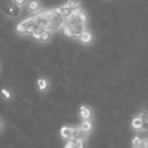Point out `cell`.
<instances>
[{
	"label": "cell",
	"instance_id": "6da1fadb",
	"mask_svg": "<svg viewBox=\"0 0 148 148\" xmlns=\"http://www.w3.org/2000/svg\"><path fill=\"white\" fill-rule=\"evenodd\" d=\"M65 23L70 27V31H71L72 35H73V39H78L81 34L86 29L87 23L78 19L73 14V12H72V14L68 18H66Z\"/></svg>",
	"mask_w": 148,
	"mask_h": 148
},
{
	"label": "cell",
	"instance_id": "7a4b0ae2",
	"mask_svg": "<svg viewBox=\"0 0 148 148\" xmlns=\"http://www.w3.org/2000/svg\"><path fill=\"white\" fill-rule=\"evenodd\" d=\"M36 15H37V12L34 13L31 16H29L27 18H25V21H21L15 27V33L17 35H29V34H33L35 27L38 25L37 23H36Z\"/></svg>",
	"mask_w": 148,
	"mask_h": 148
},
{
	"label": "cell",
	"instance_id": "3957f363",
	"mask_svg": "<svg viewBox=\"0 0 148 148\" xmlns=\"http://www.w3.org/2000/svg\"><path fill=\"white\" fill-rule=\"evenodd\" d=\"M49 16L50 19H51V27H50V29L52 32L58 31V29H62L66 19L62 16V14L58 10V8L49 10Z\"/></svg>",
	"mask_w": 148,
	"mask_h": 148
},
{
	"label": "cell",
	"instance_id": "277c9868",
	"mask_svg": "<svg viewBox=\"0 0 148 148\" xmlns=\"http://www.w3.org/2000/svg\"><path fill=\"white\" fill-rule=\"evenodd\" d=\"M2 12L6 15L7 17H11V18H15L18 17L21 13V7L18 5L14 4L13 2H7L2 6Z\"/></svg>",
	"mask_w": 148,
	"mask_h": 148
},
{
	"label": "cell",
	"instance_id": "5b68a950",
	"mask_svg": "<svg viewBox=\"0 0 148 148\" xmlns=\"http://www.w3.org/2000/svg\"><path fill=\"white\" fill-rule=\"evenodd\" d=\"M79 117L82 120H91L92 119V110L89 106L82 105L80 106V110H79Z\"/></svg>",
	"mask_w": 148,
	"mask_h": 148
},
{
	"label": "cell",
	"instance_id": "8992f818",
	"mask_svg": "<svg viewBox=\"0 0 148 148\" xmlns=\"http://www.w3.org/2000/svg\"><path fill=\"white\" fill-rule=\"evenodd\" d=\"M25 8L32 13L39 12L42 8L41 2H40V0H29L25 4Z\"/></svg>",
	"mask_w": 148,
	"mask_h": 148
},
{
	"label": "cell",
	"instance_id": "52a82bcc",
	"mask_svg": "<svg viewBox=\"0 0 148 148\" xmlns=\"http://www.w3.org/2000/svg\"><path fill=\"white\" fill-rule=\"evenodd\" d=\"M80 43L82 45H90L93 41V36H92V33L90 31H87L85 29L82 34L80 35V37L78 38Z\"/></svg>",
	"mask_w": 148,
	"mask_h": 148
},
{
	"label": "cell",
	"instance_id": "ba28073f",
	"mask_svg": "<svg viewBox=\"0 0 148 148\" xmlns=\"http://www.w3.org/2000/svg\"><path fill=\"white\" fill-rule=\"evenodd\" d=\"M74 132L73 127H69V126H63L60 130V135L64 140H68L70 138H72Z\"/></svg>",
	"mask_w": 148,
	"mask_h": 148
},
{
	"label": "cell",
	"instance_id": "9c48e42d",
	"mask_svg": "<svg viewBox=\"0 0 148 148\" xmlns=\"http://www.w3.org/2000/svg\"><path fill=\"white\" fill-rule=\"evenodd\" d=\"M52 38H53V32H52L51 29H44L41 36H40V38H39V41L43 44H47L51 41Z\"/></svg>",
	"mask_w": 148,
	"mask_h": 148
},
{
	"label": "cell",
	"instance_id": "30bf717a",
	"mask_svg": "<svg viewBox=\"0 0 148 148\" xmlns=\"http://www.w3.org/2000/svg\"><path fill=\"white\" fill-rule=\"evenodd\" d=\"M37 87L40 92H45V91H47L48 88H49V81L46 78L41 77V78H39L37 80Z\"/></svg>",
	"mask_w": 148,
	"mask_h": 148
},
{
	"label": "cell",
	"instance_id": "8fae6325",
	"mask_svg": "<svg viewBox=\"0 0 148 148\" xmlns=\"http://www.w3.org/2000/svg\"><path fill=\"white\" fill-rule=\"evenodd\" d=\"M79 127L82 129L83 132H85V133L88 135V134L91 132V130H92L93 125H92V122H91V120H83V121L81 122V124H80V126H79Z\"/></svg>",
	"mask_w": 148,
	"mask_h": 148
},
{
	"label": "cell",
	"instance_id": "7c38bea8",
	"mask_svg": "<svg viewBox=\"0 0 148 148\" xmlns=\"http://www.w3.org/2000/svg\"><path fill=\"white\" fill-rule=\"evenodd\" d=\"M57 8H58V10H59V12L62 14V16L65 19L68 18V17L72 14V12H73V10H72L71 8H69L66 4L62 5V6H60V7H57Z\"/></svg>",
	"mask_w": 148,
	"mask_h": 148
},
{
	"label": "cell",
	"instance_id": "4fadbf2b",
	"mask_svg": "<svg viewBox=\"0 0 148 148\" xmlns=\"http://www.w3.org/2000/svg\"><path fill=\"white\" fill-rule=\"evenodd\" d=\"M69 8L72 10H77V9L81 8V2L80 0H67L65 3Z\"/></svg>",
	"mask_w": 148,
	"mask_h": 148
},
{
	"label": "cell",
	"instance_id": "5bb4252c",
	"mask_svg": "<svg viewBox=\"0 0 148 148\" xmlns=\"http://www.w3.org/2000/svg\"><path fill=\"white\" fill-rule=\"evenodd\" d=\"M72 137L74 139H80V138H86L87 134L85 132L82 131L80 127H74V132H73V136Z\"/></svg>",
	"mask_w": 148,
	"mask_h": 148
},
{
	"label": "cell",
	"instance_id": "9a60e30c",
	"mask_svg": "<svg viewBox=\"0 0 148 148\" xmlns=\"http://www.w3.org/2000/svg\"><path fill=\"white\" fill-rule=\"evenodd\" d=\"M132 128L134 130L143 129V119H141L140 117L134 118L133 121H132Z\"/></svg>",
	"mask_w": 148,
	"mask_h": 148
},
{
	"label": "cell",
	"instance_id": "2e32d148",
	"mask_svg": "<svg viewBox=\"0 0 148 148\" xmlns=\"http://www.w3.org/2000/svg\"><path fill=\"white\" fill-rule=\"evenodd\" d=\"M73 14L75 15V16H76L78 19H80V21H85V23H87V17H86V14H85V13L83 12L82 9H81V8L77 9V10H73Z\"/></svg>",
	"mask_w": 148,
	"mask_h": 148
},
{
	"label": "cell",
	"instance_id": "e0dca14e",
	"mask_svg": "<svg viewBox=\"0 0 148 148\" xmlns=\"http://www.w3.org/2000/svg\"><path fill=\"white\" fill-rule=\"evenodd\" d=\"M87 145L86 138H80V139H75V148H83Z\"/></svg>",
	"mask_w": 148,
	"mask_h": 148
},
{
	"label": "cell",
	"instance_id": "ac0fdd59",
	"mask_svg": "<svg viewBox=\"0 0 148 148\" xmlns=\"http://www.w3.org/2000/svg\"><path fill=\"white\" fill-rule=\"evenodd\" d=\"M0 93H1V97L5 99V101H10L11 99V92L9 89L7 88H2L0 90Z\"/></svg>",
	"mask_w": 148,
	"mask_h": 148
},
{
	"label": "cell",
	"instance_id": "d6986e66",
	"mask_svg": "<svg viewBox=\"0 0 148 148\" xmlns=\"http://www.w3.org/2000/svg\"><path fill=\"white\" fill-rule=\"evenodd\" d=\"M62 32H63L64 36H66L67 38H73V35H72L71 31H70V27H68V25L66 23H64V25L62 27Z\"/></svg>",
	"mask_w": 148,
	"mask_h": 148
},
{
	"label": "cell",
	"instance_id": "ffe728a7",
	"mask_svg": "<svg viewBox=\"0 0 148 148\" xmlns=\"http://www.w3.org/2000/svg\"><path fill=\"white\" fill-rule=\"evenodd\" d=\"M132 146L136 148L142 147V146H143V141H142L138 136H136V137H134L133 140H132Z\"/></svg>",
	"mask_w": 148,
	"mask_h": 148
},
{
	"label": "cell",
	"instance_id": "44dd1931",
	"mask_svg": "<svg viewBox=\"0 0 148 148\" xmlns=\"http://www.w3.org/2000/svg\"><path fill=\"white\" fill-rule=\"evenodd\" d=\"M43 27H41V25H37V27H35V29H34V32H33V37L35 38V39H37V40H39V38H40V36H41V34H42V32H43Z\"/></svg>",
	"mask_w": 148,
	"mask_h": 148
},
{
	"label": "cell",
	"instance_id": "7402d4cb",
	"mask_svg": "<svg viewBox=\"0 0 148 148\" xmlns=\"http://www.w3.org/2000/svg\"><path fill=\"white\" fill-rule=\"evenodd\" d=\"M64 147L65 148H75V139H74L73 137L68 139L67 142L64 144Z\"/></svg>",
	"mask_w": 148,
	"mask_h": 148
},
{
	"label": "cell",
	"instance_id": "603a6c76",
	"mask_svg": "<svg viewBox=\"0 0 148 148\" xmlns=\"http://www.w3.org/2000/svg\"><path fill=\"white\" fill-rule=\"evenodd\" d=\"M27 1H29V0H11V2H13L14 4L18 5V6H21V7L25 6Z\"/></svg>",
	"mask_w": 148,
	"mask_h": 148
},
{
	"label": "cell",
	"instance_id": "cb8c5ba5",
	"mask_svg": "<svg viewBox=\"0 0 148 148\" xmlns=\"http://www.w3.org/2000/svg\"><path fill=\"white\" fill-rule=\"evenodd\" d=\"M143 129L148 130V116L145 119H143Z\"/></svg>",
	"mask_w": 148,
	"mask_h": 148
},
{
	"label": "cell",
	"instance_id": "d4e9b609",
	"mask_svg": "<svg viewBox=\"0 0 148 148\" xmlns=\"http://www.w3.org/2000/svg\"><path fill=\"white\" fill-rule=\"evenodd\" d=\"M3 129H4V122H3L2 118L0 117V134L2 133Z\"/></svg>",
	"mask_w": 148,
	"mask_h": 148
},
{
	"label": "cell",
	"instance_id": "484cf974",
	"mask_svg": "<svg viewBox=\"0 0 148 148\" xmlns=\"http://www.w3.org/2000/svg\"><path fill=\"white\" fill-rule=\"evenodd\" d=\"M147 113H146V112H141V113L139 114V117L141 118V119H145L146 117H147Z\"/></svg>",
	"mask_w": 148,
	"mask_h": 148
},
{
	"label": "cell",
	"instance_id": "4316f807",
	"mask_svg": "<svg viewBox=\"0 0 148 148\" xmlns=\"http://www.w3.org/2000/svg\"><path fill=\"white\" fill-rule=\"evenodd\" d=\"M143 147H148V141L147 140H145V141H143Z\"/></svg>",
	"mask_w": 148,
	"mask_h": 148
},
{
	"label": "cell",
	"instance_id": "83f0119b",
	"mask_svg": "<svg viewBox=\"0 0 148 148\" xmlns=\"http://www.w3.org/2000/svg\"><path fill=\"white\" fill-rule=\"evenodd\" d=\"M147 141H148V139H147Z\"/></svg>",
	"mask_w": 148,
	"mask_h": 148
}]
</instances>
